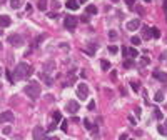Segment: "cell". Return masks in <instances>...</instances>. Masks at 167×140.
<instances>
[{"mask_svg":"<svg viewBox=\"0 0 167 140\" xmlns=\"http://www.w3.org/2000/svg\"><path fill=\"white\" fill-rule=\"evenodd\" d=\"M52 119H53V123H57V122L62 120V113L59 110H55V112H52Z\"/></svg>","mask_w":167,"mask_h":140,"instance_id":"2e32d148","label":"cell"},{"mask_svg":"<svg viewBox=\"0 0 167 140\" xmlns=\"http://www.w3.org/2000/svg\"><path fill=\"white\" fill-rule=\"evenodd\" d=\"M24 90H25V93L32 100H37L40 97V85L37 83V82H30V83H28Z\"/></svg>","mask_w":167,"mask_h":140,"instance_id":"7a4b0ae2","label":"cell"},{"mask_svg":"<svg viewBox=\"0 0 167 140\" xmlns=\"http://www.w3.org/2000/svg\"><path fill=\"white\" fill-rule=\"evenodd\" d=\"M100 68H102L104 72L110 70V62H109V60H100Z\"/></svg>","mask_w":167,"mask_h":140,"instance_id":"5bb4252c","label":"cell"},{"mask_svg":"<svg viewBox=\"0 0 167 140\" xmlns=\"http://www.w3.org/2000/svg\"><path fill=\"white\" fill-rule=\"evenodd\" d=\"M112 2H119V0H112Z\"/></svg>","mask_w":167,"mask_h":140,"instance_id":"7dc6e473","label":"cell"},{"mask_svg":"<svg viewBox=\"0 0 167 140\" xmlns=\"http://www.w3.org/2000/svg\"><path fill=\"white\" fill-rule=\"evenodd\" d=\"M154 77L157 80H160L162 83H167V73L162 72V70H154Z\"/></svg>","mask_w":167,"mask_h":140,"instance_id":"9c48e42d","label":"cell"},{"mask_svg":"<svg viewBox=\"0 0 167 140\" xmlns=\"http://www.w3.org/2000/svg\"><path fill=\"white\" fill-rule=\"evenodd\" d=\"M117 37H119V35H117L115 30H109V39H110V40H115Z\"/></svg>","mask_w":167,"mask_h":140,"instance_id":"cb8c5ba5","label":"cell"},{"mask_svg":"<svg viewBox=\"0 0 167 140\" xmlns=\"http://www.w3.org/2000/svg\"><path fill=\"white\" fill-rule=\"evenodd\" d=\"M0 50H2V43H0Z\"/></svg>","mask_w":167,"mask_h":140,"instance_id":"c3c4849f","label":"cell"},{"mask_svg":"<svg viewBox=\"0 0 167 140\" xmlns=\"http://www.w3.org/2000/svg\"><path fill=\"white\" fill-rule=\"evenodd\" d=\"M84 125H85V128H87V130H92V123H90V120H89V119H85V120H84Z\"/></svg>","mask_w":167,"mask_h":140,"instance_id":"d4e9b609","label":"cell"},{"mask_svg":"<svg viewBox=\"0 0 167 140\" xmlns=\"http://www.w3.org/2000/svg\"><path fill=\"white\" fill-rule=\"evenodd\" d=\"M3 2H5V0H0V3H3Z\"/></svg>","mask_w":167,"mask_h":140,"instance_id":"f6af8a7d","label":"cell"},{"mask_svg":"<svg viewBox=\"0 0 167 140\" xmlns=\"http://www.w3.org/2000/svg\"><path fill=\"white\" fill-rule=\"evenodd\" d=\"M37 8L42 10V12L47 10V0H39V2H37Z\"/></svg>","mask_w":167,"mask_h":140,"instance_id":"e0dca14e","label":"cell"},{"mask_svg":"<svg viewBox=\"0 0 167 140\" xmlns=\"http://www.w3.org/2000/svg\"><path fill=\"white\" fill-rule=\"evenodd\" d=\"M162 100H164V93L157 92V93H155V102H162Z\"/></svg>","mask_w":167,"mask_h":140,"instance_id":"484cf974","label":"cell"},{"mask_svg":"<svg viewBox=\"0 0 167 140\" xmlns=\"http://www.w3.org/2000/svg\"><path fill=\"white\" fill-rule=\"evenodd\" d=\"M77 95L80 100H85L89 97V85L87 83H79L77 85Z\"/></svg>","mask_w":167,"mask_h":140,"instance_id":"277c9868","label":"cell"},{"mask_svg":"<svg viewBox=\"0 0 167 140\" xmlns=\"http://www.w3.org/2000/svg\"><path fill=\"white\" fill-rule=\"evenodd\" d=\"M129 57H130V59H137V57H139V52L132 47V48H129Z\"/></svg>","mask_w":167,"mask_h":140,"instance_id":"ac0fdd59","label":"cell"},{"mask_svg":"<svg viewBox=\"0 0 167 140\" xmlns=\"http://www.w3.org/2000/svg\"><path fill=\"white\" fill-rule=\"evenodd\" d=\"M80 22H84V23L89 22V15H82V17H80Z\"/></svg>","mask_w":167,"mask_h":140,"instance_id":"836d02e7","label":"cell"},{"mask_svg":"<svg viewBox=\"0 0 167 140\" xmlns=\"http://www.w3.org/2000/svg\"><path fill=\"white\" fill-rule=\"evenodd\" d=\"M130 87H132L134 92H139V88H140V87H139V82H134V80L130 82Z\"/></svg>","mask_w":167,"mask_h":140,"instance_id":"603a6c76","label":"cell"},{"mask_svg":"<svg viewBox=\"0 0 167 140\" xmlns=\"http://www.w3.org/2000/svg\"><path fill=\"white\" fill-rule=\"evenodd\" d=\"M164 127H167V120H166V125H164Z\"/></svg>","mask_w":167,"mask_h":140,"instance_id":"bcb514c9","label":"cell"},{"mask_svg":"<svg viewBox=\"0 0 167 140\" xmlns=\"http://www.w3.org/2000/svg\"><path fill=\"white\" fill-rule=\"evenodd\" d=\"M0 140H2V139H0Z\"/></svg>","mask_w":167,"mask_h":140,"instance_id":"f5cc1de1","label":"cell"},{"mask_svg":"<svg viewBox=\"0 0 167 140\" xmlns=\"http://www.w3.org/2000/svg\"><path fill=\"white\" fill-rule=\"evenodd\" d=\"M79 108H80V103L77 102V100H69L67 105H65L67 113H77L79 112Z\"/></svg>","mask_w":167,"mask_h":140,"instance_id":"5b68a950","label":"cell"},{"mask_svg":"<svg viewBox=\"0 0 167 140\" xmlns=\"http://www.w3.org/2000/svg\"><path fill=\"white\" fill-rule=\"evenodd\" d=\"M55 68V63L53 62H49V63H45V73H49L50 70H53Z\"/></svg>","mask_w":167,"mask_h":140,"instance_id":"44dd1931","label":"cell"},{"mask_svg":"<svg viewBox=\"0 0 167 140\" xmlns=\"http://www.w3.org/2000/svg\"><path fill=\"white\" fill-rule=\"evenodd\" d=\"M166 13H167V12H166Z\"/></svg>","mask_w":167,"mask_h":140,"instance_id":"db71d44e","label":"cell"},{"mask_svg":"<svg viewBox=\"0 0 167 140\" xmlns=\"http://www.w3.org/2000/svg\"><path fill=\"white\" fill-rule=\"evenodd\" d=\"M20 0H10V7H12L13 10H17V8H20Z\"/></svg>","mask_w":167,"mask_h":140,"instance_id":"d6986e66","label":"cell"},{"mask_svg":"<svg viewBox=\"0 0 167 140\" xmlns=\"http://www.w3.org/2000/svg\"><path fill=\"white\" fill-rule=\"evenodd\" d=\"M8 43L12 47H22L24 45V37L19 35V33H12V35H8Z\"/></svg>","mask_w":167,"mask_h":140,"instance_id":"3957f363","label":"cell"},{"mask_svg":"<svg viewBox=\"0 0 167 140\" xmlns=\"http://www.w3.org/2000/svg\"><path fill=\"white\" fill-rule=\"evenodd\" d=\"M109 52L112 53V55H115V53L119 52V48H117L115 45H110V47H109Z\"/></svg>","mask_w":167,"mask_h":140,"instance_id":"4316f807","label":"cell"},{"mask_svg":"<svg viewBox=\"0 0 167 140\" xmlns=\"http://www.w3.org/2000/svg\"><path fill=\"white\" fill-rule=\"evenodd\" d=\"M159 132L162 133V135H167V128H164V125H160L159 127Z\"/></svg>","mask_w":167,"mask_h":140,"instance_id":"d6a6232c","label":"cell"},{"mask_svg":"<svg viewBox=\"0 0 167 140\" xmlns=\"http://www.w3.org/2000/svg\"><path fill=\"white\" fill-rule=\"evenodd\" d=\"M40 79L44 80V82H45L47 85H52V79H50V77H49V73H40Z\"/></svg>","mask_w":167,"mask_h":140,"instance_id":"9a60e30c","label":"cell"},{"mask_svg":"<svg viewBox=\"0 0 167 140\" xmlns=\"http://www.w3.org/2000/svg\"><path fill=\"white\" fill-rule=\"evenodd\" d=\"M47 17H49V19H55V17H59V13L57 12H49L47 13Z\"/></svg>","mask_w":167,"mask_h":140,"instance_id":"f546056e","label":"cell"},{"mask_svg":"<svg viewBox=\"0 0 167 140\" xmlns=\"http://www.w3.org/2000/svg\"><path fill=\"white\" fill-rule=\"evenodd\" d=\"M64 25H65L69 30H73L75 25H77V19H75V17H70V15H67L65 20H64Z\"/></svg>","mask_w":167,"mask_h":140,"instance_id":"52a82bcc","label":"cell"},{"mask_svg":"<svg viewBox=\"0 0 167 140\" xmlns=\"http://www.w3.org/2000/svg\"><path fill=\"white\" fill-rule=\"evenodd\" d=\"M32 135H33V140H47V132L42 127H35Z\"/></svg>","mask_w":167,"mask_h":140,"instance_id":"8992f818","label":"cell"},{"mask_svg":"<svg viewBox=\"0 0 167 140\" xmlns=\"http://www.w3.org/2000/svg\"><path fill=\"white\" fill-rule=\"evenodd\" d=\"M0 73H2V67H0Z\"/></svg>","mask_w":167,"mask_h":140,"instance_id":"681fc988","label":"cell"},{"mask_svg":"<svg viewBox=\"0 0 167 140\" xmlns=\"http://www.w3.org/2000/svg\"><path fill=\"white\" fill-rule=\"evenodd\" d=\"M146 2H150V0H146Z\"/></svg>","mask_w":167,"mask_h":140,"instance_id":"816d5d0a","label":"cell"},{"mask_svg":"<svg viewBox=\"0 0 167 140\" xmlns=\"http://www.w3.org/2000/svg\"><path fill=\"white\" fill-rule=\"evenodd\" d=\"M87 108H89V110H94V108H95V103H94V102H90V103H89V107H87Z\"/></svg>","mask_w":167,"mask_h":140,"instance_id":"ab89813d","label":"cell"},{"mask_svg":"<svg viewBox=\"0 0 167 140\" xmlns=\"http://www.w3.org/2000/svg\"><path fill=\"white\" fill-rule=\"evenodd\" d=\"M7 79H8V80H10V82H13V80H15V79H13V77H12V73H10V72H8V70H7Z\"/></svg>","mask_w":167,"mask_h":140,"instance_id":"d590c367","label":"cell"},{"mask_svg":"<svg viewBox=\"0 0 167 140\" xmlns=\"http://www.w3.org/2000/svg\"><path fill=\"white\" fill-rule=\"evenodd\" d=\"M159 59L162 60V62H166V60H167V52H164V53H162V55L159 57Z\"/></svg>","mask_w":167,"mask_h":140,"instance_id":"8d00e7d4","label":"cell"},{"mask_svg":"<svg viewBox=\"0 0 167 140\" xmlns=\"http://www.w3.org/2000/svg\"><path fill=\"white\" fill-rule=\"evenodd\" d=\"M155 119H162V117H164V115H162V113H160V110H155Z\"/></svg>","mask_w":167,"mask_h":140,"instance_id":"e575fe53","label":"cell"},{"mask_svg":"<svg viewBox=\"0 0 167 140\" xmlns=\"http://www.w3.org/2000/svg\"><path fill=\"white\" fill-rule=\"evenodd\" d=\"M122 53H124V57H129V47H124V48H122Z\"/></svg>","mask_w":167,"mask_h":140,"instance_id":"1f68e13d","label":"cell"},{"mask_svg":"<svg viewBox=\"0 0 167 140\" xmlns=\"http://www.w3.org/2000/svg\"><path fill=\"white\" fill-rule=\"evenodd\" d=\"M10 23H12V20H10V17H8V15H0V27H2V28L8 27Z\"/></svg>","mask_w":167,"mask_h":140,"instance_id":"8fae6325","label":"cell"},{"mask_svg":"<svg viewBox=\"0 0 167 140\" xmlns=\"http://www.w3.org/2000/svg\"><path fill=\"white\" fill-rule=\"evenodd\" d=\"M142 39L144 40L152 39V30H150L149 27H144V28H142Z\"/></svg>","mask_w":167,"mask_h":140,"instance_id":"4fadbf2b","label":"cell"},{"mask_svg":"<svg viewBox=\"0 0 167 140\" xmlns=\"http://www.w3.org/2000/svg\"><path fill=\"white\" fill-rule=\"evenodd\" d=\"M10 132H12V130H10L8 127H5V128H3V133H10Z\"/></svg>","mask_w":167,"mask_h":140,"instance_id":"b9f144b4","label":"cell"},{"mask_svg":"<svg viewBox=\"0 0 167 140\" xmlns=\"http://www.w3.org/2000/svg\"><path fill=\"white\" fill-rule=\"evenodd\" d=\"M162 7H164V10L167 12V0H164V3H162Z\"/></svg>","mask_w":167,"mask_h":140,"instance_id":"7bdbcfd3","label":"cell"},{"mask_svg":"<svg viewBox=\"0 0 167 140\" xmlns=\"http://www.w3.org/2000/svg\"><path fill=\"white\" fill-rule=\"evenodd\" d=\"M124 67H125V68H129V67H132V62H129V60H127V62H124Z\"/></svg>","mask_w":167,"mask_h":140,"instance_id":"f35d334b","label":"cell"},{"mask_svg":"<svg viewBox=\"0 0 167 140\" xmlns=\"http://www.w3.org/2000/svg\"><path fill=\"white\" fill-rule=\"evenodd\" d=\"M0 35H2V30H0Z\"/></svg>","mask_w":167,"mask_h":140,"instance_id":"f907efd6","label":"cell"},{"mask_svg":"<svg viewBox=\"0 0 167 140\" xmlns=\"http://www.w3.org/2000/svg\"><path fill=\"white\" fill-rule=\"evenodd\" d=\"M33 68L30 65H27L25 62H20L19 65L15 67V80H22V79H27L28 75H32Z\"/></svg>","mask_w":167,"mask_h":140,"instance_id":"6da1fadb","label":"cell"},{"mask_svg":"<svg viewBox=\"0 0 167 140\" xmlns=\"http://www.w3.org/2000/svg\"><path fill=\"white\" fill-rule=\"evenodd\" d=\"M65 7L69 10H77V8H79V2H77V0H67Z\"/></svg>","mask_w":167,"mask_h":140,"instance_id":"7c38bea8","label":"cell"},{"mask_svg":"<svg viewBox=\"0 0 167 140\" xmlns=\"http://www.w3.org/2000/svg\"><path fill=\"white\" fill-rule=\"evenodd\" d=\"M130 42H132V45H140V39H139V37H132Z\"/></svg>","mask_w":167,"mask_h":140,"instance_id":"83f0119b","label":"cell"},{"mask_svg":"<svg viewBox=\"0 0 167 140\" xmlns=\"http://www.w3.org/2000/svg\"><path fill=\"white\" fill-rule=\"evenodd\" d=\"M125 3L132 7V5H135V0H125Z\"/></svg>","mask_w":167,"mask_h":140,"instance_id":"74e56055","label":"cell"},{"mask_svg":"<svg viewBox=\"0 0 167 140\" xmlns=\"http://www.w3.org/2000/svg\"><path fill=\"white\" fill-rule=\"evenodd\" d=\"M139 27H140V20H137V19H134V20H130V22H127V28H129L130 32L137 30Z\"/></svg>","mask_w":167,"mask_h":140,"instance_id":"30bf717a","label":"cell"},{"mask_svg":"<svg viewBox=\"0 0 167 140\" xmlns=\"http://www.w3.org/2000/svg\"><path fill=\"white\" fill-rule=\"evenodd\" d=\"M150 30H152V39H160V30L159 28L154 27V28H150Z\"/></svg>","mask_w":167,"mask_h":140,"instance_id":"ffe728a7","label":"cell"},{"mask_svg":"<svg viewBox=\"0 0 167 140\" xmlns=\"http://www.w3.org/2000/svg\"><path fill=\"white\" fill-rule=\"evenodd\" d=\"M87 13H94V15H95V13H97V7H95V5H89V7H87Z\"/></svg>","mask_w":167,"mask_h":140,"instance_id":"7402d4cb","label":"cell"},{"mask_svg":"<svg viewBox=\"0 0 167 140\" xmlns=\"http://www.w3.org/2000/svg\"><path fill=\"white\" fill-rule=\"evenodd\" d=\"M5 122H13V112L7 110V112L0 113V123H5Z\"/></svg>","mask_w":167,"mask_h":140,"instance_id":"ba28073f","label":"cell"},{"mask_svg":"<svg viewBox=\"0 0 167 140\" xmlns=\"http://www.w3.org/2000/svg\"><path fill=\"white\" fill-rule=\"evenodd\" d=\"M77 2H80V3H85V2H89V0H77Z\"/></svg>","mask_w":167,"mask_h":140,"instance_id":"ee69618b","label":"cell"},{"mask_svg":"<svg viewBox=\"0 0 167 140\" xmlns=\"http://www.w3.org/2000/svg\"><path fill=\"white\" fill-rule=\"evenodd\" d=\"M52 8H53V10H57V8H60V3L57 2V0H52Z\"/></svg>","mask_w":167,"mask_h":140,"instance_id":"f1b7e54d","label":"cell"},{"mask_svg":"<svg viewBox=\"0 0 167 140\" xmlns=\"http://www.w3.org/2000/svg\"><path fill=\"white\" fill-rule=\"evenodd\" d=\"M119 140H127V135H125V133H122V135L119 137Z\"/></svg>","mask_w":167,"mask_h":140,"instance_id":"60d3db41","label":"cell"},{"mask_svg":"<svg viewBox=\"0 0 167 140\" xmlns=\"http://www.w3.org/2000/svg\"><path fill=\"white\" fill-rule=\"evenodd\" d=\"M67 127H69V122H67V120H64V122H62V127H60V128H62L64 132H67Z\"/></svg>","mask_w":167,"mask_h":140,"instance_id":"4dcf8cb0","label":"cell"}]
</instances>
